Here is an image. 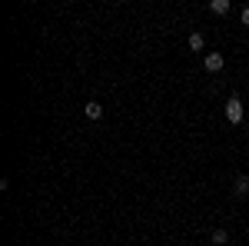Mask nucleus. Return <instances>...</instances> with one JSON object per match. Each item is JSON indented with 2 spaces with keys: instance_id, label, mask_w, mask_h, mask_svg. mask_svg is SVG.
I'll return each mask as SVG.
<instances>
[{
  "instance_id": "obj_1",
  "label": "nucleus",
  "mask_w": 249,
  "mask_h": 246,
  "mask_svg": "<svg viewBox=\"0 0 249 246\" xmlns=\"http://www.w3.org/2000/svg\"><path fill=\"white\" fill-rule=\"evenodd\" d=\"M226 120H230L232 127H239V123L246 120V114H243V100H239V96H230V100H226Z\"/></svg>"
},
{
  "instance_id": "obj_2",
  "label": "nucleus",
  "mask_w": 249,
  "mask_h": 246,
  "mask_svg": "<svg viewBox=\"0 0 249 246\" xmlns=\"http://www.w3.org/2000/svg\"><path fill=\"white\" fill-rule=\"evenodd\" d=\"M203 67H206V74H219V70L226 67V57H223V54H206Z\"/></svg>"
},
{
  "instance_id": "obj_3",
  "label": "nucleus",
  "mask_w": 249,
  "mask_h": 246,
  "mask_svg": "<svg viewBox=\"0 0 249 246\" xmlns=\"http://www.w3.org/2000/svg\"><path fill=\"white\" fill-rule=\"evenodd\" d=\"M232 193H236V196H246V193H249V176L239 173V176L232 180Z\"/></svg>"
},
{
  "instance_id": "obj_4",
  "label": "nucleus",
  "mask_w": 249,
  "mask_h": 246,
  "mask_svg": "<svg viewBox=\"0 0 249 246\" xmlns=\"http://www.w3.org/2000/svg\"><path fill=\"white\" fill-rule=\"evenodd\" d=\"M83 114H87V120H100V116H103V107H100L96 100H90V103L83 107Z\"/></svg>"
},
{
  "instance_id": "obj_5",
  "label": "nucleus",
  "mask_w": 249,
  "mask_h": 246,
  "mask_svg": "<svg viewBox=\"0 0 249 246\" xmlns=\"http://www.w3.org/2000/svg\"><path fill=\"white\" fill-rule=\"evenodd\" d=\"M186 43H190V50H196V54H199V50H206V37H203V34H190Z\"/></svg>"
},
{
  "instance_id": "obj_6",
  "label": "nucleus",
  "mask_w": 249,
  "mask_h": 246,
  "mask_svg": "<svg viewBox=\"0 0 249 246\" xmlns=\"http://www.w3.org/2000/svg\"><path fill=\"white\" fill-rule=\"evenodd\" d=\"M210 243H213V246H226V243H230V233H226V229H213Z\"/></svg>"
},
{
  "instance_id": "obj_7",
  "label": "nucleus",
  "mask_w": 249,
  "mask_h": 246,
  "mask_svg": "<svg viewBox=\"0 0 249 246\" xmlns=\"http://www.w3.org/2000/svg\"><path fill=\"white\" fill-rule=\"evenodd\" d=\"M210 10H213V14H219V17L230 14V0H210Z\"/></svg>"
},
{
  "instance_id": "obj_8",
  "label": "nucleus",
  "mask_w": 249,
  "mask_h": 246,
  "mask_svg": "<svg viewBox=\"0 0 249 246\" xmlns=\"http://www.w3.org/2000/svg\"><path fill=\"white\" fill-rule=\"evenodd\" d=\"M243 23L249 27V7H243Z\"/></svg>"
},
{
  "instance_id": "obj_9",
  "label": "nucleus",
  "mask_w": 249,
  "mask_h": 246,
  "mask_svg": "<svg viewBox=\"0 0 249 246\" xmlns=\"http://www.w3.org/2000/svg\"><path fill=\"white\" fill-rule=\"evenodd\" d=\"M246 123H249V116H246Z\"/></svg>"
}]
</instances>
